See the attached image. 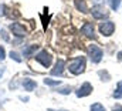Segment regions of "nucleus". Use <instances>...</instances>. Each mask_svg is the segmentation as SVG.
Wrapping results in <instances>:
<instances>
[{
  "label": "nucleus",
  "instance_id": "6ab92c4d",
  "mask_svg": "<svg viewBox=\"0 0 122 111\" xmlns=\"http://www.w3.org/2000/svg\"><path fill=\"white\" fill-rule=\"evenodd\" d=\"M4 57H6V50H4V47L0 46V61H3Z\"/></svg>",
  "mask_w": 122,
  "mask_h": 111
},
{
  "label": "nucleus",
  "instance_id": "f03ea898",
  "mask_svg": "<svg viewBox=\"0 0 122 111\" xmlns=\"http://www.w3.org/2000/svg\"><path fill=\"white\" fill-rule=\"evenodd\" d=\"M88 56H90V58H91L92 63H99L101 61V58H102V49L101 47H98L97 44H90L88 46Z\"/></svg>",
  "mask_w": 122,
  "mask_h": 111
},
{
  "label": "nucleus",
  "instance_id": "412c9836",
  "mask_svg": "<svg viewBox=\"0 0 122 111\" xmlns=\"http://www.w3.org/2000/svg\"><path fill=\"white\" fill-rule=\"evenodd\" d=\"M1 34H3V39H4V40H9V36L6 34V31H4V30H1Z\"/></svg>",
  "mask_w": 122,
  "mask_h": 111
},
{
  "label": "nucleus",
  "instance_id": "dca6fc26",
  "mask_svg": "<svg viewBox=\"0 0 122 111\" xmlns=\"http://www.w3.org/2000/svg\"><path fill=\"white\" fill-rule=\"evenodd\" d=\"M46 85H60V80H51V78H46L44 80Z\"/></svg>",
  "mask_w": 122,
  "mask_h": 111
},
{
  "label": "nucleus",
  "instance_id": "4be33fe9",
  "mask_svg": "<svg viewBox=\"0 0 122 111\" xmlns=\"http://www.w3.org/2000/svg\"><path fill=\"white\" fill-rule=\"evenodd\" d=\"M4 13H6V11H4V6L1 4V6H0V16H3Z\"/></svg>",
  "mask_w": 122,
  "mask_h": 111
},
{
  "label": "nucleus",
  "instance_id": "393cba45",
  "mask_svg": "<svg viewBox=\"0 0 122 111\" xmlns=\"http://www.w3.org/2000/svg\"><path fill=\"white\" fill-rule=\"evenodd\" d=\"M3 71H4V70H0V76H1V74H3Z\"/></svg>",
  "mask_w": 122,
  "mask_h": 111
},
{
  "label": "nucleus",
  "instance_id": "f8f14e48",
  "mask_svg": "<svg viewBox=\"0 0 122 111\" xmlns=\"http://www.w3.org/2000/svg\"><path fill=\"white\" fill-rule=\"evenodd\" d=\"M37 49H38L37 44H31V46H29V47H24V49H23V54L26 56V57H30V56H33L34 53H36Z\"/></svg>",
  "mask_w": 122,
  "mask_h": 111
},
{
  "label": "nucleus",
  "instance_id": "39448f33",
  "mask_svg": "<svg viewBox=\"0 0 122 111\" xmlns=\"http://www.w3.org/2000/svg\"><path fill=\"white\" fill-rule=\"evenodd\" d=\"M91 13L95 19H104V17L108 16V11L105 10V7H104L102 4H95V6H92Z\"/></svg>",
  "mask_w": 122,
  "mask_h": 111
},
{
  "label": "nucleus",
  "instance_id": "20e7f679",
  "mask_svg": "<svg viewBox=\"0 0 122 111\" xmlns=\"http://www.w3.org/2000/svg\"><path fill=\"white\" fill-rule=\"evenodd\" d=\"M114 30H115V24L112 23V22H104V23H101L99 24V33L102 34V36H105V37H108V36H111L112 33H114Z\"/></svg>",
  "mask_w": 122,
  "mask_h": 111
},
{
  "label": "nucleus",
  "instance_id": "9b49d317",
  "mask_svg": "<svg viewBox=\"0 0 122 111\" xmlns=\"http://www.w3.org/2000/svg\"><path fill=\"white\" fill-rule=\"evenodd\" d=\"M23 87H24V90H26V91H33V90L37 87V83H36V81H33L31 78H26V80L23 81Z\"/></svg>",
  "mask_w": 122,
  "mask_h": 111
},
{
  "label": "nucleus",
  "instance_id": "a878e982",
  "mask_svg": "<svg viewBox=\"0 0 122 111\" xmlns=\"http://www.w3.org/2000/svg\"><path fill=\"white\" fill-rule=\"evenodd\" d=\"M47 111H54V110H47Z\"/></svg>",
  "mask_w": 122,
  "mask_h": 111
},
{
  "label": "nucleus",
  "instance_id": "b1692460",
  "mask_svg": "<svg viewBox=\"0 0 122 111\" xmlns=\"http://www.w3.org/2000/svg\"><path fill=\"white\" fill-rule=\"evenodd\" d=\"M118 60H119V61H122V51H119V53H118Z\"/></svg>",
  "mask_w": 122,
  "mask_h": 111
},
{
  "label": "nucleus",
  "instance_id": "ddd939ff",
  "mask_svg": "<svg viewBox=\"0 0 122 111\" xmlns=\"http://www.w3.org/2000/svg\"><path fill=\"white\" fill-rule=\"evenodd\" d=\"M112 97H114V98H117V100L122 98V81H119V83L117 84V88H115V91H114Z\"/></svg>",
  "mask_w": 122,
  "mask_h": 111
},
{
  "label": "nucleus",
  "instance_id": "1a4fd4ad",
  "mask_svg": "<svg viewBox=\"0 0 122 111\" xmlns=\"http://www.w3.org/2000/svg\"><path fill=\"white\" fill-rule=\"evenodd\" d=\"M64 66H65V63H64L62 60H57L54 68H51V74H53V76H61L62 71H64Z\"/></svg>",
  "mask_w": 122,
  "mask_h": 111
},
{
  "label": "nucleus",
  "instance_id": "f3484780",
  "mask_svg": "<svg viewBox=\"0 0 122 111\" xmlns=\"http://www.w3.org/2000/svg\"><path fill=\"white\" fill-rule=\"evenodd\" d=\"M98 74H99V77H101V80H102V81H104V80H105V81H109V76H108V73H107V71H99Z\"/></svg>",
  "mask_w": 122,
  "mask_h": 111
},
{
  "label": "nucleus",
  "instance_id": "2eb2a0df",
  "mask_svg": "<svg viewBox=\"0 0 122 111\" xmlns=\"http://www.w3.org/2000/svg\"><path fill=\"white\" fill-rule=\"evenodd\" d=\"M91 111H107V110H105V107H104L102 104L95 103V104H92L91 105Z\"/></svg>",
  "mask_w": 122,
  "mask_h": 111
},
{
  "label": "nucleus",
  "instance_id": "a211bd4d",
  "mask_svg": "<svg viewBox=\"0 0 122 111\" xmlns=\"http://www.w3.org/2000/svg\"><path fill=\"white\" fill-rule=\"evenodd\" d=\"M10 57H11V60H16L17 63H20V61H21V58L19 57V54H17V53H14V51H11V53H10Z\"/></svg>",
  "mask_w": 122,
  "mask_h": 111
},
{
  "label": "nucleus",
  "instance_id": "423d86ee",
  "mask_svg": "<svg viewBox=\"0 0 122 111\" xmlns=\"http://www.w3.org/2000/svg\"><path fill=\"white\" fill-rule=\"evenodd\" d=\"M10 30H11V33L14 34V36H17V37H24L26 36V28L24 26H21L20 23H11L10 24Z\"/></svg>",
  "mask_w": 122,
  "mask_h": 111
},
{
  "label": "nucleus",
  "instance_id": "aec40b11",
  "mask_svg": "<svg viewBox=\"0 0 122 111\" xmlns=\"http://www.w3.org/2000/svg\"><path fill=\"white\" fill-rule=\"evenodd\" d=\"M61 94H70L71 93V88L70 87H65V88H61V90H58Z\"/></svg>",
  "mask_w": 122,
  "mask_h": 111
},
{
  "label": "nucleus",
  "instance_id": "4468645a",
  "mask_svg": "<svg viewBox=\"0 0 122 111\" xmlns=\"http://www.w3.org/2000/svg\"><path fill=\"white\" fill-rule=\"evenodd\" d=\"M108 3H109V7H111L112 10H118L121 0H108Z\"/></svg>",
  "mask_w": 122,
  "mask_h": 111
},
{
  "label": "nucleus",
  "instance_id": "5701e85b",
  "mask_svg": "<svg viewBox=\"0 0 122 111\" xmlns=\"http://www.w3.org/2000/svg\"><path fill=\"white\" fill-rule=\"evenodd\" d=\"M112 111H122V107H121V105H115Z\"/></svg>",
  "mask_w": 122,
  "mask_h": 111
},
{
  "label": "nucleus",
  "instance_id": "f257e3e1",
  "mask_svg": "<svg viewBox=\"0 0 122 111\" xmlns=\"http://www.w3.org/2000/svg\"><path fill=\"white\" fill-rule=\"evenodd\" d=\"M67 68L70 70V73H72L75 76L84 73V70H85V58L84 57H74L68 63V67Z\"/></svg>",
  "mask_w": 122,
  "mask_h": 111
},
{
  "label": "nucleus",
  "instance_id": "7ed1b4c3",
  "mask_svg": "<svg viewBox=\"0 0 122 111\" xmlns=\"http://www.w3.org/2000/svg\"><path fill=\"white\" fill-rule=\"evenodd\" d=\"M36 60H37L41 66H44V67H50V66H51V61H53V56L50 54L47 50H41L40 53L36 54Z\"/></svg>",
  "mask_w": 122,
  "mask_h": 111
},
{
  "label": "nucleus",
  "instance_id": "0eeeda50",
  "mask_svg": "<svg viewBox=\"0 0 122 111\" xmlns=\"http://www.w3.org/2000/svg\"><path fill=\"white\" fill-rule=\"evenodd\" d=\"M91 93H92V85L90 83H84L77 91H75L77 97H87V95H90Z\"/></svg>",
  "mask_w": 122,
  "mask_h": 111
},
{
  "label": "nucleus",
  "instance_id": "6e6552de",
  "mask_svg": "<svg viewBox=\"0 0 122 111\" xmlns=\"http://www.w3.org/2000/svg\"><path fill=\"white\" fill-rule=\"evenodd\" d=\"M81 33H82L84 36L90 37V39H95V33H94V26H92V23H90V22L84 23V26L81 27Z\"/></svg>",
  "mask_w": 122,
  "mask_h": 111
},
{
  "label": "nucleus",
  "instance_id": "9d476101",
  "mask_svg": "<svg viewBox=\"0 0 122 111\" xmlns=\"http://www.w3.org/2000/svg\"><path fill=\"white\" fill-rule=\"evenodd\" d=\"M74 3H75L77 10H80L81 13H87V11H88V6H87L85 0H75Z\"/></svg>",
  "mask_w": 122,
  "mask_h": 111
}]
</instances>
